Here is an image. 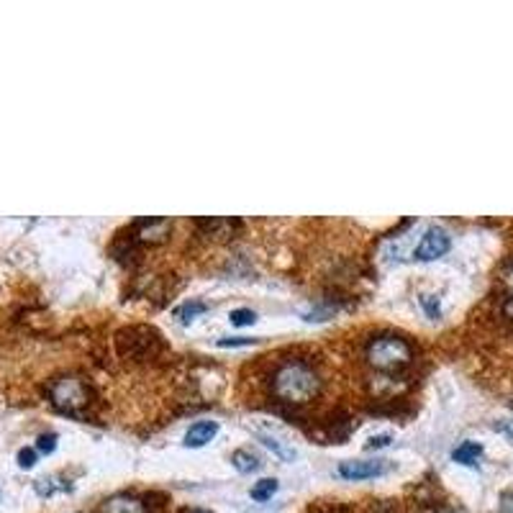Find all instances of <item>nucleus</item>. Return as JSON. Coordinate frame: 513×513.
<instances>
[{
	"label": "nucleus",
	"instance_id": "nucleus-7",
	"mask_svg": "<svg viewBox=\"0 0 513 513\" xmlns=\"http://www.w3.org/2000/svg\"><path fill=\"white\" fill-rule=\"evenodd\" d=\"M170 234V221L167 219H142L137 221V239L144 244H157L164 242Z\"/></svg>",
	"mask_w": 513,
	"mask_h": 513
},
{
	"label": "nucleus",
	"instance_id": "nucleus-13",
	"mask_svg": "<svg viewBox=\"0 0 513 513\" xmlns=\"http://www.w3.org/2000/svg\"><path fill=\"white\" fill-rule=\"evenodd\" d=\"M208 310V306H205L203 301H190V303H185V306H180L178 310H175V316L180 319V321H193L195 316H201V313H205Z\"/></svg>",
	"mask_w": 513,
	"mask_h": 513
},
{
	"label": "nucleus",
	"instance_id": "nucleus-23",
	"mask_svg": "<svg viewBox=\"0 0 513 513\" xmlns=\"http://www.w3.org/2000/svg\"><path fill=\"white\" fill-rule=\"evenodd\" d=\"M183 513H211V511H203V509H187V511Z\"/></svg>",
	"mask_w": 513,
	"mask_h": 513
},
{
	"label": "nucleus",
	"instance_id": "nucleus-10",
	"mask_svg": "<svg viewBox=\"0 0 513 513\" xmlns=\"http://www.w3.org/2000/svg\"><path fill=\"white\" fill-rule=\"evenodd\" d=\"M231 465H234L239 472H244V475H249V472H257L260 467H262L260 457H257V454H252L249 450L234 451V454H231Z\"/></svg>",
	"mask_w": 513,
	"mask_h": 513
},
{
	"label": "nucleus",
	"instance_id": "nucleus-6",
	"mask_svg": "<svg viewBox=\"0 0 513 513\" xmlns=\"http://www.w3.org/2000/svg\"><path fill=\"white\" fill-rule=\"evenodd\" d=\"M101 513H149L146 503L139 495L131 492H116L108 501H103Z\"/></svg>",
	"mask_w": 513,
	"mask_h": 513
},
{
	"label": "nucleus",
	"instance_id": "nucleus-22",
	"mask_svg": "<svg viewBox=\"0 0 513 513\" xmlns=\"http://www.w3.org/2000/svg\"><path fill=\"white\" fill-rule=\"evenodd\" d=\"M503 313H506V319L513 321V293H509V298L503 301Z\"/></svg>",
	"mask_w": 513,
	"mask_h": 513
},
{
	"label": "nucleus",
	"instance_id": "nucleus-4",
	"mask_svg": "<svg viewBox=\"0 0 513 513\" xmlns=\"http://www.w3.org/2000/svg\"><path fill=\"white\" fill-rule=\"evenodd\" d=\"M450 234L444 231V228H429L424 236H421V242L416 246V260L418 262H434V260H439V257H444L447 252H450Z\"/></svg>",
	"mask_w": 513,
	"mask_h": 513
},
{
	"label": "nucleus",
	"instance_id": "nucleus-2",
	"mask_svg": "<svg viewBox=\"0 0 513 513\" xmlns=\"http://www.w3.org/2000/svg\"><path fill=\"white\" fill-rule=\"evenodd\" d=\"M410 360H413V349H410V344L403 336L383 334V336L372 339L368 344V362L375 369L393 372V369L410 365Z\"/></svg>",
	"mask_w": 513,
	"mask_h": 513
},
{
	"label": "nucleus",
	"instance_id": "nucleus-1",
	"mask_svg": "<svg viewBox=\"0 0 513 513\" xmlns=\"http://www.w3.org/2000/svg\"><path fill=\"white\" fill-rule=\"evenodd\" d=\"M272 395L287 406L310 403L321 393V377L303 360H287L272 372Z\"/></svg>",
	"mask_w": 513,
	"mask_h": 513
},
{
	"label": "nucleus",
	"instance_id": "nucleus-20",
	"mask_svg": "<svg viewBox=\"0 0 513 513\" xmlns=\"http://www.w3.org/2000/svg\"><path fill=\"white\" fill-rule=\"evenodd\" d=\"M503 283L509 287V293H513V260L503 267Z\"/></svg>",
	"mask_w": 513,
	"mask_h": 513
},
{
	"label": "nucleus",
	"instance_id": "nucleus-9",
	"mask_svg": "<svg viewBox=\"0 0 513 513\" xmlns=\"http://www.w3.org/2000/svg\"><path fill=\"white\" fill-rule=\"evenodd\" d=\"M483 457V447L477 442H462L457 450L451 451V459L459 462V465H477V459Z\"/></svg>",
	"mask_w": 513,
	"mask_h": 513
},
{
	"label": "nucleus",
	"instance_id": "nucleus-5",
	"mask_svg": "<svg viewBox=\"0 0 513 513\" xmlns=\"http://www.w3.org/2000/svg\"><path fill=\"white\" fill-rule=\"evenodd\" d=\"M390 472L388 459H347L339 465V475L344 480H369Z\"/></svg>",
	"mask_w": 513,
	"mask_h": 513
},
{
	"label": "nucleus",
	"instance_id": "nucleus-24",
	"mask_svg": "<svg viewBox=\"0 0 513 513\" xmlns=\"http://www.w3.org/2000/svg\"><path fill=\"white\" fill-rule=\"evenodd\" d=\"M450 513H465V511H450Z\"/></svg>",
	"mask_w": 513,
	"mask_h": 513
},
{
	"label": "nucleus",
	"instance_id": "nucleus-14",
	"mask_svg": "<svg viewBox=\"0 0 513 513\" xmlns=\"http://www.w3.org/2000/svg\"><path fill=\"white\" fill-rule=\"evenodd\" d=\"M228 319H231L234 327H252V324L257 321V313H254L252 308H234V310L228 313Z\"/></svg>",
	"mask_w": 513,
	"mask_h": 513
},
{
	"label": "nucleus",
	"instance_id": "nucleus-17",
	"mask_svg": "<svg viewBox=\"0 0 513 513\" xmlns=\"http://www.w3.org/2000/svg\"><path fill=\"white\" fill-rule=\"evenodd\" d=\"M34 462H37V451L34 450H21L19 451V465L23 467V470L34 467Z\"/></svg>",
	"mask_w": 513,
	"mask_h": 513
},
{
	"label": "nucleus",
	"instance_id": "nucleus-15",
	"mask_svg": "<svg viewBox=\"0 0 513 513\" xmlns=\"http://www.w3.org/2000/svg\"><path fill=\"white\" fill-rule=\"evenodd\" d=\"M37 450L41 451V454H52V451L57 450V434H41L39 439H37Z\"/></svg>",
	"mask_w": 513,
	"mask_h": 513
},
{
	"label": "nucleus",
	"instance_id": "nucleus-12",
	"mask_svg": "<svg viewBox=\"0 0 513 513\" xmlns=\"http://www.w3.org/2000/svg\"><path fill=\"white\" fill-rule=\"evenodd\" d=\"M260 439H262V444H265L267 450L275 451L280 459H295V450L283 447V442H280V439H275V436H269V434H260Z\"/></svg>",
	"mask_w": 513,
	"mask_h": 513
},
{
	"label": "nucleus",
	"instance_id": "nucleus-8",
	"mask_svg": "<svg viewBox=\"0 0 513 513\" xmlns=\"http://www.w3.org/2000/svg\"><path fill=\"white\" fill-rule=\"evenodd\" d=\"M216 434H219L216 421H198V424H193L190 429L185 431V447H193V450L205 447Z\"/></svg>",
	"mask_w": 513,
	"mask_h": 513
},
{
	"label": "nucleus",
	"instance_id": "nucleus-18",
	"mask_svg": "<svg viewBox=\"0 0 513 513\" xmlns=\"http://www.w3.org/2000/svg\"><path fill=\"white\" fill-rule=\"evenodd\" d=\"M390 442H393V436L390 434H380V436H372L368 442V450H383V447H388Z\"/></svg>",
	"mask_w": 513,
	"mask_h": 513
},
{
	"label": "nucleus",
	"instance_id": "nucleus-11",
	"mask_svg": "<svg viewBox=\"0 0 513 513\" xmlns=\"http://www.w3.org/2000/svg\"><path fill=\"white\" fill-rule=\"evenodd\" d=\"M275 492H277V480H275V477H265V480H260V483L252 488V498L262 503V501H269Z\"/></svg>",
	"mask_w": 513,
	"mask_h": 513
},
{
	"label": "nucleus",
	"instance_id": "nucleus-21",
	"mask_svg": "<svg viewBox=\"0 0 513 513\" xmlns=\"http://www.w3.org/2000/svg\"><path fill=\"white\" fill-rule=\"evenodd\" d=\"M501 511L513 513V492H506V495L501 498Z\"/></svg>",
	"mask_w": 513,
	"mask_h": 513
},
{
	"label": "nucleus",
	"instance_id": "nucleus-16",
	"mask_svg": "<svg viewBox=\"0 0 513 513\" xmlns=\"http://www.w3.org/2000/svg\"><path fill=\"white\" fill-rule=\"evenodd\" d=\"M254 339H246V336H224L219 339V347H252Z\"/></svg>",
	"mask_w": 513,
	"mask_h": 513
},
{
	"label": "nucleus",
	"instance_id": "nucleus-19",
	"mask_svg": "<svg viewBox=\"0 0 513 513\" xmlns=\"http://www.w3.org/2000/svg\"><path fill=\"white\" fill-rule=\"evenodd\" d=\"M421 306L426 308V313H429L431 319L439 316V303L434 301V295H421Z\"/></svg>",
	"mask_w": 513,
	"mask_h": 513
},
{
	"label": "nucleus",
	"instance_id": "nucleus-3",
	"mask_svg": "<svg viewBox=\"0 0 513 513\" xmlns=\"http://www.w3.org/2000/svg\"><path fill=\"white\" fill-rule=\"evenodd\" d=\"M49 401L62 413H80L90 403V388L78 375H62L49 385Z\"/></svg>",
	"mask_w": 513,
	"mask_h": 513
}]
</instances>
